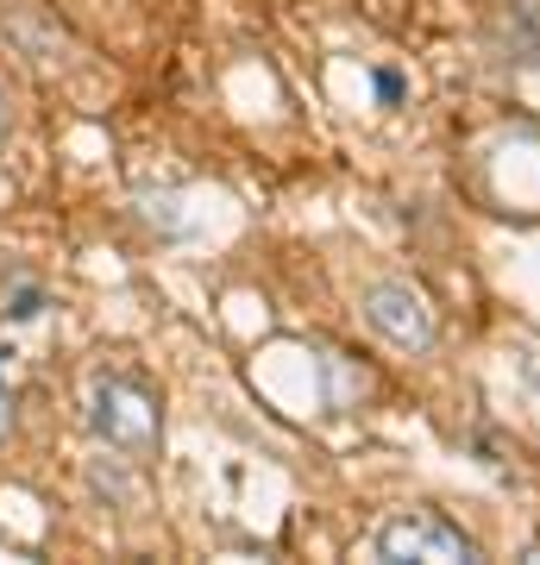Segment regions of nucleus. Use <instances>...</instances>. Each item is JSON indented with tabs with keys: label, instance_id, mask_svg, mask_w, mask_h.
Instances as JSON below:
<instances>
[{
	"label": "nucleus",
	"instance_id": "obj_1",
	"mask_svg": "<svg viewBox=\"0 0 540 565\" xmlns=\"http://www.w3.org/2000/svg\"><path fill=\"white\" fill-rule=\"evenodd\" d=\"M88 427L126 459H151L163 440V408L139 377H100L88 390Z\"/></svg>",
	"mask_w": 540,
	"mask_h": 565
},
{
	"label": "nucleus",
	"instance_id": "obj_2",
	"mask_svg": "<svg viewBox=\"0 0 540 565\" xmlns=\"http://www.w3.org/2000/svg\"><path fill=\"white\" fill-rule=\"evenodd\" d=\"M371 553L390 565L402 559H427V565H478L484 546L465 534L459 522H446V515H434V509H402V515H390V522L371 534Z\"/></svg>",
	"mask_w": 540,
	"mask_h": 565
},
{
	"label": "nucleus",
	"instance_id": "obj_3",
	"mask_svg": "<svg viewBox=\"0 0 540 565\" xmlns=\"http://www.w3.org/2000/svg\"><path fill=\"white\" fill-rule=\"evenodd\" d=\"M364 327L378 333L383 345H396V352H409V359H421V352H434V340H441V321H434V302L421 296L409 277H378L371 289H364Z\"/></svg>",
	"mask_w": 540,
	"mask_h": 565
},
{
	"label": "nucleus",
	"instance_id": "obj_4",
	"mask_svg": "<svg viewBox=\"0 0 540 565\" xmlns=\"http://www.w3.org/2000/svg\"><path fill=\"white\" fill-rule=\"evenodd\" d=\"M490 39L509 63L540 70V0H497L490 7Z\"/></svg>",
	"mask_w": 540,
	"mask_h": 565
},
{
	"label": "nucleus",
	"instance_id": "obj_5",
	"mask_svg": "<svg viewBox=\"0 0 540 565\" xmlns=\"http://www.w3.org/2000/svg\"><path fill=\"white\" fill-rule=\"evenodd\" d=\"M39 308H44V296H39V289H20V296H13V308H7V315H13V321H32Z\"/></svg>",
	"mask_w": 540,
	"mask_h": 565
},
{
	"label": "nucleus",
	"instance_id": "obj_6",
	"mask_svg": "<svg viewBox=\"0 0 540 565\" xmlns=\"http://www.w3.org/2000/svg\"><path fill=\"white\" fill-rule=\"evenodd\" d=\"M7 427H13V396H7V377H0V440H7Z\"/></svg>",
	"mask_w": 540,
	"mask_h": 565
},
{
	"label": "nucleus",
	"instance_id": "obj_7",
	"mask_svg": "<svg viewBox=\"0 0 540 565\" xmlns=\"http://www.w3.org/2000/svg\"><path fill=\"white\" fill-rule=\"evenodd\" d=\"M528 384L540 390V352H528Z\"/></svg>",
	"mask_w": 540,
	"mask_h": 565
}]
</instances>
